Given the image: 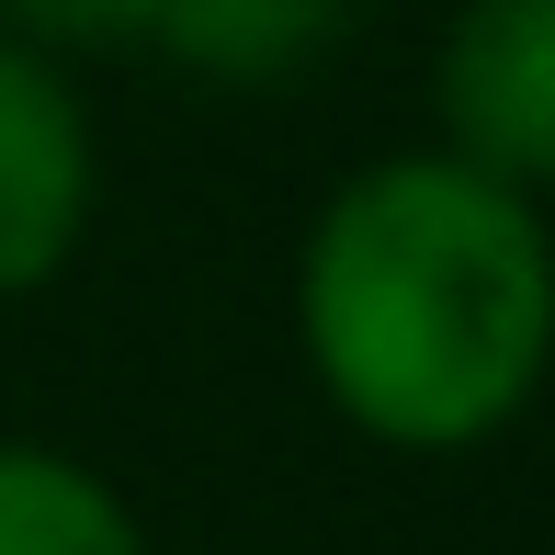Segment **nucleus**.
<instances>
[{
  "instance_id": "20e7f679",
  "label": "nucleus",
  "mask_w": 555,
  "mask_h": 555,
  "mask_svg": "<svg viewBox=\"0 0 555 555\" xmlns=\"http://www.w3.org/2000/svg\"><path fill=\"white\" fill-rule=\"evenodd\" d=\"M340 23H351V0H159L147 57L205 91H284L340 46Z\"/></svg>"
},
{
  "instance_id": "423d86ee",
  "label": "nucleus",
  "mask_w": 555,
  "mask_h": 555,
  "mask_svg": "<svg viewBox=\"0 0 555 555\" xmlns=\"http://www.w3.org/2000/svg\"><path fill=\"white\" fill-rule=\"evenodd\" d=\"M147 12L159 0H0V35H23L57 68H91V57H147Z\"/></svg>"
},
{
  "instance_id": "39448f33",
  "label": "nucleus",
  "mask_w": 555,
  "mask_h": 555,
  "mask_svg": "<svg viewBox=\"0 0 555 555\" xmlns=\"http://www.w3.org/2000/svg\"><path fill=\"white\" fill-rule=\"evenodd\" d=\"M0 555H159V533L91 453L0 431Z\"/></svg>"
},
{
  "instance_id": "f257e3e1",
  "label": "nucleus",
  "mask_w": 555,
  "mask_h": 555,
  "mask_svg": "<svg viewBox=\"0 0 555 555\" xmlns=\"http://www.w3.org/2000/svg\"><path fill=\"white\" fill-rule=\"evenodd\" d=\"M295 363L374 453L453 465L511 442L555 386L544 193L453 147H386L340 170L295 238Z\"/></svg>"
},
{
  "instance_id": "f03ea898",
  "label": "nucleus",
  "mask_w": 555,
  "mask_h": 555,
  "mask_svg": "<svg viewBox=\"0 0 555 555\" xmlns=\"http://www.w3.org/2000/svg\"><path fill=\"white\" fill-rule=\"evenodd\" d=\"M103 216V125L80 68L0 35V307H35L68 284Z\"/></svg>"
},
{
  "instance_id": "7ed1b4c3",
  "label": "nucleus",
  "mask_w": 555,
  "mask_h": 555,
  "mask_svg": "<svg viewBox=\"0 0 555 555\" xmlns=\"http://www.w3.org/2000/svg\"><path fill=\"white\" fill-rule=\"evenodd\" d=\"M431 147L555 193V0H453L431 46Z\"/></svg>"
}]
</instances>
